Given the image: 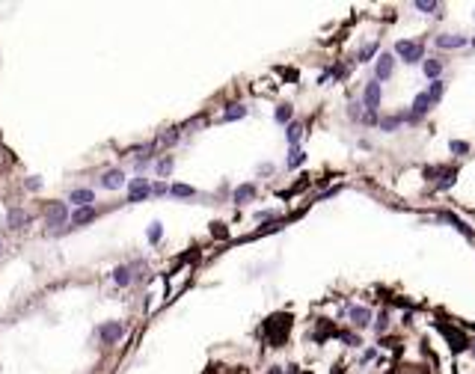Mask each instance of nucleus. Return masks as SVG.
<instances>
[{"instance_id":"nucleus-1","label":"nucleus","mask_w":475,"mask_h":374,"mask_svg":"<svg viewBox=\"0 0 475 374\" xmlns=\"http://www.w3.org/2000/svg\"><path fill=\"white\" fill-rule=\"evenodd\" d=\"M395 54H398V57H404V62H419V60H422V54H425V48H422L419 42L401 39V42L395 45Z\"/></svg>"},{"instance_id":"nucleus-2","label":"nucleus","mask_w":475,"mask_h":374,"mask_svg":"<svg viewBox=\"0 0 475 374\" xmlns=\"http://www.w3.org/2000/svg\"><path fill=\"white\" fill-rule=\"evenodd\" d=\"M149 196H152V184H149V178H143V175L131 178V190H128V202H143V199H149Z\"/></svg>"},{"instance_id":"nucleus-3","label":"nucleus","mask_w":475,"mask_h":374,"mask_svg":"<svg viewBox=\"0 0 475 374\" xmlns=\"http://www.w3.org/2000/svg\"><path fill=\"white\" fill-rule=\"evenodd\" d=\"M380 98H383V86H380L377 80H371V83L365 86V92H362V107H365L368 113H377Z\"/></svg>"},{"instance_id":"nucleus-4","label":"nucleus","mask_w":475,"mask_h":374,"mask_svg":"<svg viewBox=\"0 0 475 374\" xmlns=\"http://www.w3.org/2000/svg\"><path fill=\"white\" fill-rule=\"evenodd\" d=\"M65 217H68L65 202H48V208H45V223L48 226H60V223H65Z\"/></svg>"},{"instance_id":"nucleus-5","label":"nucleus","mask_w":475,"mask_h":374,"mask_svg":"<svg viewBox=\"0 0 475 374\" xmlns=\"http://www.w3.org/2000/svg\"><path fill=\"white\" fill-rule=\"evenodd\" d=\"M98 336H101V342H104V344H116L122 336H125V327H122V324H116V321H107V324L101 327V333H98Z\"/></svg>"},{"instance_id":"nucleus-6","label":"nucleus","mask_w":475,"mask_h":374,"mask_svg":"<svg viewBox=\"0 0 475 374\" xmlns=\"http://www.w3.org/2000/svg\"><path fill=\"white\" fill-rule=\"evenodd\" d=\"M392 68H395V57H392V54H380L377 65H374L377 83H383V80H389V77H392Z\"/></svg>"},{"instance_id":"nucleus-7","label":"nucleus","mask_w":475,"mask_h":374,"mask_svg":"<svg viewBox=\"0 0 475 374\" xmlns=\"http://www.w3.org/2000/svg\"><path fill=\"white\" fill-rule=\"evenodd\" d=\"M68 202H71V205H77V208H89V205L95 202V193L89 190V187H77V190H71Z\"/></svg>"},{"instance_id":"nucleus-8","label":"nucleus","mask_w":475,"mask_h":374,"mask_svg":"<svg viewBox=\"0 0 475 374\" xmlns=\"http://www.w3.org/2000/svg\"><path fill=\"white\" fill-rule=\"evenodd\" d=\"M122 184H125V172H122V169H107V172L101 175V187H104V190H119Z\"/></svg>"},{"instance_id":"nucleus-9","label":"nucleus","mask_w":475,"mask_h":374,"mask_svg":"<svg viewBox=\"0 0 475 374\" xmlns=\"http://www.w3.org/2000/svg\"><path fill=\"white\" fill-rule=\"evenodd\" d=\"M350 324L356 327V330H365L368 327V321H371V312L365 309V306H350Z\"/></svg>"},{"instance_id":"nucleus-10","label":"nucleus","mask_w":475,"mask_h":374,"mask_svg":"<svg viewBox=\"0 0 475 374\" xmlns=\"http://www.w3.org/2000/svg\"><path fill=\"white\" fill-rule=\"evenodd\" d=\"M6 223H9V229H24V226H30V214L21 211V208H9Z\"/></svg>"},{"instance_id":"nucleus-11","label":"nucleus","mask_w":475,"mask_h":374,"mask_svg":"<svg viewBox=\"0 0 475 374\" xmlns=\"http://www.w3.org/2000/svg\"><path fill=\"white\" fill-rule=\"evenodd\" d=\"M131 279H134V270H131L128 264H122V267H116V270H113V282H116L119 288H128Z\"/></svg>"},{"instance_id":"nucleus-12","label":"nucleus","mask_w":475,"mask_h":374,"mask_svg":"<svg viewBox=\"0 0 475 374\" xmlns=\"http://www.w3.org/2000/svg\"><path fill=\"white\" fill-rule=\"evenodd\" d=\"M428 110H431V98H428L425 92H419L416 98H413V116L419 119V116H425Z\"/></svg>"},{"instance_id":"nucleus-13","label":"nucleus","mask_w":475,"mask_h":374,"mask_svg":"<svg viewBox=\"0 0 475 374\" xmlns=\"http://www.w3.org/2000/svg\"><path fill=\"white\" fill-rule=\"evenodd\" d=\"M95 220V208L89 205V208H77L74 214H71V223L74 226H86V223H92Z\"/></svg>"},{"instance_id":"nucleus-14","label":"nucleus","mask_w":475,"mask_h":374,"mask_svg":"<svg viewBox=\"0 0 475 374\" xmlns=\"http://www.w3.org/2000/svg\"><path fill=\"white\" fill-rule=\"evenodd\" d=\"M300 137H303V125H300V122H291L288 128H285V140H288V146H291V149L300 143Z\"/></svg>"},{"instance_id":"nucleus-15","label":"nucleus","mask_w":475,"mask_h":374,"mask_svg":"<svg viewBox=\"0 0 475 374\" xmlns=\"http://www.w3.org/2000/svg\"><path fill=\"white\" fill-rule=\"evenodd\" d=\"M255 196V184H241L235 190V205H244V202H250Z\"/></svg>"},{"instance_id":"nucleus-16","label":"nucleus","mask_w":475,"mask_h":374,"mask_svg":"<svg viewBox=\"0 0 475 374\" xmlns=\"http://www.w3.org/2000/svg\"><path fill=\"white\" fill-rule=\"evenodd\" d=\"M443 92H445V83H443V80H431V83H428V89H425V95L431 98V104H437V101L443 98Z\"/></svg>"},{"instance_id":"nucleus-17","label":"nucleus","mask_w":475,"mask_h":374,"mask_svg":"<svg viewBox=\"0 0 475 374\" xmlns=\"http://www.w3.org/2000/svg\"><path fill=\"white\" fill-rule=\"evenodd\" d=\"M437 45H440V48H463V45H466V39H463V36H451V33H448V36H437Z\"/></svg>"},{"instance_id":"nucleus-18","label":"nucleus","mask_w":475,"mask_h":374,"mask_svg":"<svg viewBox=\"0 0 475 374\" xmlns=\"http://www.w3.org/2000/svg\"><path fill=\"white\" fill-rule=\"evenodd\" d=\"M377 125H380V131H398V128L404 125V116H401V113H398V116H383Z\"/></svg>"},{"instance_id":"nucleus-19","label":"nucleus","mask_w":475,"mask_h":374,"mask_svg":"<svg viewBox=\"0 0 475 374\" xmlns=\"http://www.w3.org/2000/svg\"><path fill=\"white\" fill-rule=\"evenodd\" d=\"M425 77H431V80H440V71H443V62L440 60H425Z\"/></svg>"},{"instance_id":"nucleus-20","label":"nucleus","mask_w":475,"mask_h":374,"mask_svg":"<svg viewBox=\"0 0 475 374\" xmlns=\"http://www.w3.org/2000/svg\"><path fill=\"white\" fill-rule=\"evenodd\" d=\"M247 116V107L244 104H232L226 113H223V122H235V119H244Z\"/></svg>"},{"instance_id":"nucleus-21","label":"nucleus","mask_w":475,"mask_h":374,"mask_svg":"<svg viewBox=\"0 0 475 374\" xmlns=\"http://www.w3.org/2000/svg\"><path fill=\"white\" fill-rule=\"evenodd\" d=\"M169 172H172V157L166 155V157H160L158 163H155V175H158V178H166Z\"/></svg>"},{"instance_id":"nucleus-22","label":"nucleus","mask_w":475,"mask_h":374,"mask_svg":"<svg viewBox=\"0 0 475 374\" xmlns=\"http://www.w3.org/2000/svg\"><path fill=\"white\" fill-rule=\"evenodd\" d=\"M291 116H294V107H291V104H279V107H276V113H273V119H276L279 125L291 122Z\"/></svg>"},{"instance_id":"nucleus-23","label":"nucleus","mask_w":475,"mask_h":374,"mask_svg":"<svg viewBox=\"0 0 475 374\" xmlns=\"http://www.w3.org/2000/svg\"><path fill=\"white\" fill-rule=\"evenodd\" d=\"M169 193L175 196V199H190V196H196V190L190 184H172L169 187Z\"/></svg>"},{"instance_id":"nucleus-24","label":"nucleus","mask_w":475,"mask_h":374,"mask_svg":"<svg viewBox=\"0 0 475 374\" xmlns=\"http://www.w3.org/2000/svg\"><path fill=\"white\" fill-rule=\"evenodd\" d=\"M303 160H306V152H303L300 146H294V149H291V155H288V163H285V166H288V169H294V166H300Z\"/></svg>"},{"instance_id":"nucleus-25","label":"nucleus","mask_w":475,"mask_h":374,"mask_svg":"<svg viewBox=\"0 0 475 374\" xmlns=\"http://www.w3.org/2000/svg\"><path fill=\"white\" fill-rule=\"evenodd\" d=\"M146 238H149L152 244H158L160 238H163V226H160L158 220H155V223H149V232H146Z\"/></svg>"},{"instance_id":"nucleus-26","label":"nucleus","mask_w":475,"mask_h":374,"mask_svg":"<svg viewBox=\"0 0 475 374\" xmlns=\"http://www.w3.org/2000/svg\"><path fill=\"white\" fill-rule=\"evenodd\" d=\"M348 116H350V119H356V122H362V119H365V113H362V104H359V101H353V104L348 107Z\"/></svg>"},{"instance_id":"nucleus-27","label":"nucleus","mask_w":475,"mask_h":374,"mask_svg":"<svg viewBox=\"0 0 475 374\" xmlns=\"http://www.w3.org/2000/svg\"><path fill=\"white\" fill-rule=\"evenodd\" d=\"M448 149H451L454 155H466V152H469V143H463V140H451Z\"/></svg>"},{"instance_id":"nucleus-28","label":"nucleus","mask_w":475,"mask_h":374,"mask_svg":"<svg viewBox=\"0 0 475 374\" xmlns=\"http://www.w3.org/2000/svg\"><path fill=\"white\" fill-rule=\"evenodd\" d=\"M374 54H377V45H365V48L359 51V60H356V62H368Z\"/></svg>"},{"instance_id":"nucleus-29","label":"nucleus","mask_w":475,"mask_h":374,"mask_svg":"<svg viewBox=\"0 0 475 374\" xmlns=\"http://www.w3.org/2000/svg\"><path fill=\"white\" fill-rule=\"evenodd\" d=\"M416 9H419V12H437V9H440V3H425V0H416Z\"/></svg>"},{"instance_id":"nucleus-30","label":"nucleus","mask_w":475,"mask_h":374,"mask_svg":"<svg viewBox=\"0 0 475 374\" xmlns=\"http://www.w3.org/2000/svg\"><path fill=\"white\" fill-rule=\"evenodd\" d=\"M178 137H181V131H169V134H163V137H160V143H163V146H172Z\"/></svg>"},{"instance_id":"nucleus-31","label":"nucleus","mask_w":475,"mask_h":374,"mask_svg":"<svg viewBox=\"0 0 475 374\" xmlns=\"http://www.w3.org/2000/svg\"><path fill=\"white\" fill-rule=\"evenodd\" d=\"M166 193H169V187H166V184H160V181L152 184V196H166Z\"/></svg>"},{"instance_id":"nucleus-32","label":"nucleus","mask_w":475,"mask_h":374,"mask_svg":"<svg viewBox=\"0 0 475 374\" xmlns=\"http://www.w3.org/2000/svg\"><path fill=\"white\" fill-rule=\"evenodd\" d=\"M386 327H389V321H386V315H380V318H377V324H374V330H377V333H383Z\"/></svg>"},{"instance_id":"nucleus-33","label":"nucleus","mask_w":475,"mask_h":374,"mask_svg":"<svg viewBox=\"0 0 475 374\" xmlns=\"http://www.w3.org/2000/svg\"><path fill=\"white\" fill-rule=\"evenodd\" d=\"M276 217V211H258V214H255V220H273Z\"/></svg>"},{"instance_id":"nucleus-34","label":"nucleus","mask_w":475,"mask_h":374,"mask_svg":"<svg viewBox=\"0 0 475 374\" xmlns=\"http://www.w3.org/2000/svg\"><path fill=\"white\" fill-rule=\"evenodd\" d=\"M42 187V178H27V190H39Z\"/></svg>"},{"instance_id":"nucleus-35","label":"nucleus","mask_w":475,"mask_h":374,"mask_svg":"<svg viewBox=\"0 0 475 374\" xmlns=\"http://www.w3.org/2000/svg\"><path fill=\"white\" fill-rule=\"evenodd\" d=\"M472 48H475V39H472Z\"/></svg>"},{"instance_id":"nucleus-36","label":"nucleus","mask_w":475,"mask_h":374,"mask_svg":"<svg viewBox=\"0 0 475 374\" xmlns=\"http://www.w3.org/2000/svg\"><path fill=\"white\" fill-rule=\"evenodd\" d=\"M472 353H475V344H472Z\"/></svg>"}]
</instances>
